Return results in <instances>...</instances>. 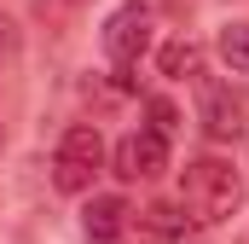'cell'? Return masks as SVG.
I'll return each instance as SVG.
<instances>
[{
    "label": "cell",
    "mask_w": 249,
    "mask_h": 244,
    "mask_svg": "<svg viewBox=\"0 0 249 244\" xmlns=\"http://www.w3.org/2000/svg\"><path fill=\"white\" fill-rule=\"evenodd\" d=\"M180 203L191 209L197 227L232 221L238 203H244V181H238V169L226 157H197V163H186V175H180Z\"/></svg>",
    "instance_id": "1"
},
{
    "label": "cell",
    "mask_w": 249,
    "mask_h": 244,
    "mask_svg": "<svg viewBox=\"0 0 249 244\" xmlns=\"http://www.w3.org/2000/svg\"><path fill=\"white\" fill-rule=\"evenodd\" d=\"M12 53H18V23H12V18L0 12V64L12 59Z\"/></svg>",
    "instance_id": "11"
},
{
    "label": "cell",
    "mask_w": 249,
    "mask_h": 244,
    "mask_svg": "<svg viewBox=\"0 0 249 244\" xmlns=\"http://www.w3.org/2000/svg\"><path fill=\"white\" fill-rule=\"evenodd\" d=\"M220 59L232 64L238 76H249V23H226L220 29Z\"/></svg>",
    "instance_id": "9"
},
{
    "label": "cell",
    "mask_w": 249,
    "mask_h": 244,
    "mask_svg": "<svg viewBox=\"0 0 249 244\" xmlns=\"http://www.w3.org/2000/svg\"><path fill=\"white\" fill-rule=\"evenodd\" d=\"M145 47H151V12L133 0V6H122V12L105 23V53H110L116 70H127V64H139Z\"/></svg>",
    "instance_id": "3"
},
{
    "label": "cell",
    "mask_w": 249,
    "mask_h": 244,
    "mask_svg": "<svg viewBox=\"0 0 249 244\" xmlns=\"http://www.w3.org/2000/svg\"><path fill=\"white\" fill-rule=\"evenodd\" d=\"M145 233H157L162 244H197V221H191V209L186 203H151L145 209Z\"/></svg>",
    "instance_id": "6"
},
{
    "label": "cell",
    "mask_w": 249,
    "mask_h": 244,
    "mask_svg": "<svg viewBox=\"0 0 249 244\" xmlns=\"http://www.w3.org/2000/svg\"><path fill=\"white\" fill-rule=\"evenodd\" d=\"M162 169H168V140H157L151 128L127 134L122 145H116V175L122 181H157Z\"/></svg>",
    "instance_id": "4"
},
{
    "label": "cell",
    "mask_w": 249,
    "mask_h": 244,
    "mask_svg": "<svg viewBox=\"0 0 249 244\" xmlns=\"http://www.w3.org/2000/svg\"><path fill=\"white\" fill-rule=\"evenodd\" d=\"M127 198H116V192H105V198H93L87 203V215H81V227H87V239L93 244H116L122 239V227H127Z\"/></svg>",
    "instance_id": "5"
},
{
    "label": "cell",
    "mask_w": 249,
    "mask_h": 244,
    "mask_svg": "<svg viewBox=\"0 0 249 244\" xmlns=\"http://www.w3.org/2000/svg\"><path fill=\"white\" fill-rule=\"evenodd\" d=\"M203 128H209V140H238L244 134V105L226 87H209L203 93Z\"/></svg>",
    "instance_id": "7"
},
{
    "label": "cell",
    "mask_w": 249,
    "mask_h": 244,
    "mask_svg": "<svg viewBox=\"0 0 249 244\" xmlns=\"http://www.w3.org/2000/svg\"><path fill=\"white\" fill-rule=\"evenodd\" d=\"M99 169H105V140H99V128H93V122L64 128L58 151H53V186H58V192H87Z\"/></svg>",
    "instance_id": "2"
},
{
    "label": "cell",
    "mask_w": 249,
    "mask_h": 244,
    "mask_svg": "<svg viewBox=\"0 0 249 244\" xmlns=\"http://www.w3.org/2000/svg\"><path fill=\"white\" fill-rule=\"evenodd\" d=\"M197 70H203V53H197L191 41H168V47H162V76L180 81V76H197Z\"/></svg>",
    "instance_id": "8"
},
{
    "label": "cell",
    "mask_w": 249,
    "mask_h": 244,
    "mask_svg": "<svg viewBox=\"0 0 249 244\" xmlns=\"http://www.w3.org/2000/svg\"><path fill=\"white\" fill-rule=\"evenodd\" d=\"M145 111H151V134H157V140H168V134H180V111H174L168 99H151Z\"/></svg>",
    "instance_id": "10"
}]
</instances>
